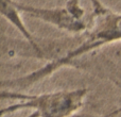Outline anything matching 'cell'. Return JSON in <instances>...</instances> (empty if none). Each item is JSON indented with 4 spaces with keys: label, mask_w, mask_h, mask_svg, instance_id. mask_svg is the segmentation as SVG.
<instances>
[{
    "label": "cell",
    "mask_w": 121,
    "mask_h": 117,
    "mask_svg": "<svg viewBox=\"0 0 121 117\" xmlns=\"http://www.w3.org/2000/svg\"><path fill=\"white\" fill-rule=\"evenodd\" d=\"M92 6L89 28L78 36L77 45L60 61V67L105 45L121 42V13L114 12L97 1L92 2Z\"/></svg>",
    "instance_id": "7a4b0ae2"
},
{
    "label": "cell",
    "mask_w": 121,
    "mask_h": 117,
    "mask_svg": "<svg viewBox=\"0 0 121 117\" xmlns=\"http://www.w3.org/2000/svg\"><path fill=\"white\" fill-rule=\"evenodd\" d=\"M0 14H1L6 20L10 21V22L20 32V34L25 37V40H27V43L29 44L30 50L35 53L34 57H37V54H38V57L40 58V55H42L40 43L37 42L35 36L26 27L22 18L20 17V12L17 10L14 2L1 0V1H0Z\"/></svg>",
    "instance_id": "277c9868"
},
{
    "label": "cell",
    "mask_w": 121,
    "mask_h": 117,
    "mask_svg": "<svg viewBox=\"0 0 121 117\" xmlns=\"http://www.w3.org/2000/svg\"><path fill=\"white\" fill-rule=\"evenodd\" d=\"M86 96V88L57 90L38 95L3 90L1 92V98L14 100L15 102L3 108L1 115L26 109L33 110L36 117H70L83 107Z\"/></svg>",
    "instance_id": "6da1fadb"
},
{
    "label": "cell",
    "mask_w": 121,
    "mask_h": 117,
    "mask_svg": "<svg viewBox=\"0 0 121 117\" xmlns=\"http://www.w3.org/2000/svg\"><path fill=\"white\" fill-rule=\"evenodd\" d=\"M20 13L42 20L72 34H82L86 32L90 25V16L86 17V11L79 1L67 2L59 8H38L28 3L14 2Z\"/></svg>",
    "instance_id": "3957f363"
}]
</instances>
